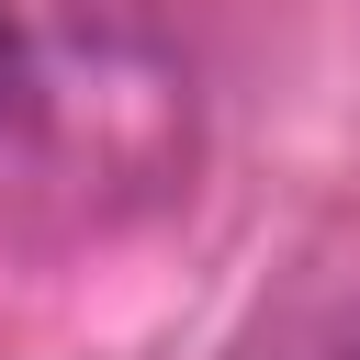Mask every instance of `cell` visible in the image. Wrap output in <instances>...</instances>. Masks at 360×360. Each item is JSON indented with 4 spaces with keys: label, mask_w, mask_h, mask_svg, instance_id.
Masks as SVG:
<instances>
[{
    "label": "cell",
    "mask_w": 360,
    "mask_h": 360,
    "mask_svg": "<svg viewBox=\"0 0 360 360\" xmlns=\"http://www.w3.org/2000/svg\"><path fill=\"white\" fill-rule=\"evenodd\" d=\"M236 360H360V304L326 292V304H281Z\"/></svg>",
    "instance_id": "1"
},
{
    "label": "cell",
    "mask_w": 360,
    "mask_h": 360,
    "mask_svg": "<svg viewBox=\"0 0 360 360\" xmlns=\"http://www.w3.org/2000/svg\"><path fill=\"white\" fill-rule=\"evenodd\" d=\"M34 90H45V68H34V34L0 11V124H22V112H34Z\"/></svg>",
    "instance_id": "2"
}]
</instances>
